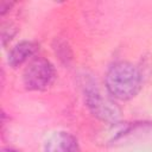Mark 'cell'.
Here are the masks:
<instances>
[{
	"instance_id": "6da1fadb",
	"label": "cell",
	"mask_w": 152,
	"mask_h": 152,
	"mask_svg": "<svg viewBox=\"0 0 152 152\" xmlns=\"http://www.w3.org/2000/svg\"><path fill=\"white\" fill-rule=\"evenodd\" d=\"M104 84L108 94L116 100L127 101L138 95L142 86V75L138 66L119 61L113 63L104 76Z\"/></svg>"
},
{
	"instance_id": "7a4b0ae2",
	"label": "cell",
	"mask_w": 152,
	"mask_h": 152,
	"mask_svg": "<svg viewBox=\"0 0 152 152\" xmlns=\"http://www.w3.org/2000/svg\"><path fill=\"white\" fill-rule=\"evenodd\" d=\"M86 104L89 112L100 121L112 125L121 119V108L110 95L103 94L96 87H88L84 93Z\"/></svg>"
},
{
	"instance_id": "3957f363",
	"label": "cell",
	"mask_w": 152,
	"mask_h": 152,
	"mask_svg": "<svg viewBox=\"0 0 152 152\" xmlns=\"http://www.w3.org/2000/svg\"><path fill=\"white\" fill-rule=\"evenodd\" d=\"M56 72L53 65L46 58H34L28 63L23 72V83L28 90H44L49 88Z\"/></svg>"
},
{
	"instance_id": "277c9868",
	"label": "cell",
	"mask_w": 152,
	"mask_h": 152,
	"mask_svg": "<svg viewBox=\"0 0 152 152\" xmlns=\"http://www.w3.org/2000/svg\"><path fill=\"white\" fill-rule=\"evenodd\" d=\"M44 152H80V146L76 138L65 131L51 133L43 146Z\"/></svg>"
},
{
	"instance_id": "5b68a950",
	"label": "cell",
	"mask_w": 152,
	"mask_h": 152,
	"mask_svg": "<svg viewBox=\"0 0 152 152\" xmlns=\"http://www.w3.org/2000/svg\"><path fill=\"white\" fill-rule=\"evenodd\" d=\"M38 44L32 40H23L15 44L8 53V64L12 68H18L28 61L38 50Z\"/></svg>"
},
{
	"instance_id": "8992f818",
	"label": "cell",
	"mask_w": 152,
	"mask_h": 152,
	"mask_svg": "<svg viewBox=\"0 0 152 152\" xmlns=\"http://www.w3.org/2000/svg\"><path fill=\"white\" fill-rule=\"evenodd\" d=\"M2 152H17V151L11 150V148H5V150H2Z\"/></svg>"
}]
</instances>
